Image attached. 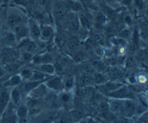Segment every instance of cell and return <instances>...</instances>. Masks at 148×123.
<instances>
[{
  "mask_svg": "<svg viewBox=\"0 0 148 123\" xmlns=\"http://www.w3.org/2000/svg\"><path fill=\"white\" fill-rule=\"evenodd\" d=\"M26 21L27 20H25V15L23 14L21 10H19L15 8L9 10L7 14L6 22L10 28L13 29L17 25L20 24V23Z\"/></svg>",
  "mask_w": 148,
  "mask_h": 123,
  "instance_id": "cell-1",
  "label": "cell"
},
{
  "mask_svg": "<svg viewBox=\"0 0 148 123\" xmlns=\"http://www.w3.org/2000/svg\"><path fill=\"white\" fill-rule=\"evenodd\" d=\"M20 58V51L17 48L7 47L1 48L0 51V63L2 64L18 60Z\"/></svg>",
  "mask_w": 148,
  "mask_h": 123,
  "instance_id": "cell-2",
  "label": "cell"
},
{
  "mask_svg": "<svg viewBox=\"0 0 148 123\" xmlns=\"http://www.w3.org/2000/svg\"><path fill=\"white\" fill-rule=\"evenodd\" d=\"M106 95L109 98L118 99H134V93L130 90L128 86L125 85H122L119 89L107 93Z\"/></svg>",
  "mask_w": 148,
  "mask_h": 123,
  "instance_id": "cell-3",
  "label": "cell"
},
{
  "mask_svg": "<svg viewBox=\"0 0 148 123\" xmlns=\"http://www.w3.org/2000/svg\"><path fill=\"white\" fill-rule=\"evenodd\" d=\"M67 10L68 9L65 0H57L55 1L52 7L53 15L58 21H62L64 19Z\"/></svg>",
  "mask_w": 148,
  "mask_h": 123,
  "instance_id": "cell-4",
  "label": "cell"
},
{
  "mask_svg": "<svg viewBox=\"0 0 148 123\" xmlns=\"http://www.w3.org/2000/svg\"><path fill=\"white\" fill-rule=\"evenodd\" d=\"M43 84L48 89V90L52 91V92H56V93H59L63 89H64L63 79L59 76H56L55 75L49 78L47 80L45 81Z\"/></svg>",
  "mask_w": 148,
  "mask_h": 123,
  "instance_id": "cell-5",
  "label": "cell"
},
{
  "mask_svg": "<svg viewBox=\"0 0 148 123\" xmlns=\"http://www.w3.org/2000/svg\"><path fill=\"white\" fill-rule=\"evenodd\" d=\"M27 25L28 28L29 37L35 41L38 40L40 33V24L38 21L34 18H29L27 20Z\"/></svg>",
  "mask_w": 148,
  "mask_h": 123,
  "instance_id": "cell-6",
  "label": "cell"
},
{
  "mask_svg": "<svg viewBox=\"0 0 148 123\" xmlns=\"http://www.w3.org/2000/svg\"><path fill=\"white\" fill-rule=\"evenodd\" d=\"M16 48L20 51L29 52L34 54L35 52L37 50L38 46L36 44L35 40H33L30 37H26L19 41Z\"/></svg>",
  "mask_w": 148,
  "mask_h": 123,
  "instance_id": "cell-7",
  "label": "cell"
},
{
  "mask_svg": "<svg viewBox=\"0 0 148 123\" xmlns=\"http://www.w3.org/2000/svg\"><path fill=\"white\" fill-rule=\"evenodd\" d=\"M121 114L126 118H132L137 114V104L133 99H124Z\"/></svg>",
  "mask_w": 148,
  "mask_h": 123,
  "instance_id": "cell-8",
  "label": "cell"
},
{
  "mask_svg": "<svg viewBox=\"0 0 148 123\" xmlns=\"http://www.w3.org/2000/svg\"><path fill=\"white\" fill-rule=\"evenodd\" d=\"M55 33H55L54 28L51 24H45L40 25V37L38 40H41L45 43H49L53 40Z\"/></svg>",
  "mask_w": 148,
  "mask_h": 123,
  "instance_id": "cell-9",
  "label": "cell"
},
{
  "mask_svg": "<svg viewBox=\"0 0 148 123\" xmlns=\"http://www.w3.org/2000/svg\"><path fill=\"white\" fill-rule=\"evenodd\" d=\"M13 33H14L16 39H17V43L19 41H20L21 40H23V39L26 38V37H29L27 21L20 23V24H18L15 27H14L13 28Z\"/></svg>",
  "mask_w": 148,
  "mask_h": 123,
  "instance_id": "cell-10",
  "label": "cell"
},
{
  "mask_svg": "<svg viewBox=\"0 0 148 123\" xmlns=\"http://www.w3.org/2000/svg\"><path fill=\"white\" fill-rule=\"evenodd\" d=\"M43 83L39 85L36 88H35L32 91H30L29 93L27 94V96H28V97L30 98V99H40L41 97L46 96L48 89L46 87Z\"/></svg>",
  "mask_w": 148,
  "mask_h": 123,
  "instance_id": "cell-11",
  "label": "cell"
},
{
  "mask_svg": "<svg viewBox=\"0 0 148 123\" xmlns=\"http://www.w3.org/2000/svg\"><path fill=\"white\" fill-rule=\"evenodd\" d=\"M16 107V115L18 119V122H25L27 120L28 116V107L27 104L20 102Z\"/></svg>",
  "mask_w": 148,
  "mask_h": 123,
  "instance_id": "cell-12",
  "label": "cell"
},
{
  "mask_svg": "<svg viewBox=\"0 0 148 123\" xmlns=\"http://www.w3.org/2000/svg\"><path fill=\"white\" fill-rule=\"evenodd\" d=\"M124 99H118L110 98L109 101L108 102V106L111 112L114 114L121 113L123 105H124Z\"/></svg>",
  "mask_w": 148,
  "mask_h": 123,
  "instance_id": "cell-13",
  "label": "cell"
},
{
  "mask_svg": "<svg viewBox=\"0 0 148 123\" xmlns=\"http://www.w3.org/2000/svg\"><path fill=\"white\" fill-rule=\"evenodd\" d=\"M53 56L51 53L48 52L38 54L37 56H33L32 59V62L34 64H41V63H52L53 61Z\"/></svg>",
  "mask_w": 148,
  "mask_h": 123,
  "instance_id": "cell-14",
  "label": "cell"
},
{
  "mask_svg": "<svg viewBox=\"0 0 148 123\" xmlns=\"http://www.w3.org/2000/svg\"><path fill=\"white\" fill-rule=\"evenodd\" d=\"M10 102V92L7 89H3L0 92V117Z\"/></svg>",
  "mask_w": 148,
  "mask_h": 123,
  "instance_id": "cell-15",
  "label": "cell"
},
{
  "mask_svg": "<svg viewBox=\"0 0 148 123\" xmlns=\"http://www.w3.org/2000/svg\"><path fill=\"white\" fill-rule=\"evenodd\" d=\"M10 102L14 105L17 106L21 102L22 100V89L20 86H14L10 92Z\"/></svg>",
  "mask_w": 148,
  "mask_h": 123,
  "instance_id": "cell-16",
  "label": "cell"
},
{
  "mask_svg": "<svg viewBox=\"0 0 148 123\" xmlns=\"http://www.w3.org/2000/svg\"><path fill=\"white\" fill-rule=\"evenodd\" d=\"M122 85L124 84L120 83V82H116V81H109V82H106L105 83L99 85V86H101L102 87L103 90V93H105V94H106L107 93H109V92H111L113 91H115L116 89H119Z\"/></svg>",
  "mask_w": 148,
  "mask_h": 123,
  "instance_id": "cell-17",
  "label": "cell"
},
{
  "mask_svg": "<svg viewBox=\"0 0 148 123\" xmlns=\"http://www.w3.org/2000/svg\"><path fill=\"white\" fill-rule=\"evenodd\" d=\"M37 66L38 68L35 69L43 72L45 74L49 75V76H54L56 74V69H55L54 65L52 63H41V64H38Z\"/></svg>",
  "mask_w": 148,
  "mask_h": 123,
  "instance_id": "cell-18",
  "label": "cell"
},
{
  "mask_svg": "<svg viewBox=\"0 0 148 123\" xmlns=\"http://www.w3.org/2000/svg\"><path fill=\"white\" fill-rule=\"evenodd\" d=\"M78 22L79 24L85 30H90L92 27V21L88 14L83 11L78 13Z\"/></svg>",
  "mask_w": 148,
  "mask_h": 123,
  "instance_id": "cell-19",
  "label": "cell"
},
{
  "mask_svg": "<svg viewBox=\"0 0 148 123\" xmlns=\"http://www.w3.org/2000/svg\"><path fill=\"white\" fill-rule=\"evenodd\" d=\"M23 82L21 77H20L19 73L13 74L12 76H10L9 79H7L5 82H4V86L5 88L9 87H14V86H20L21 83Z\"/></svg>",
  "mask_w": 148,
  "mask_h": 123,
  "instance_id": "cell-20",
  "label": "cell"
},
{
  "mask_svg": "<svg viewBox=\"0 0 148 123\" xmlns=\"http://www.w3.org/2000/svg\"><path fill=\"white\" fill-rule=\"evenodd\" d=\"M68 10L75 13H79L83 11L84 7L79 0H65Z\"/></svg>",
  "mask_w": 148,
  "mask_h": 123,
  "instance_id": "cell-21",
  "label": "cell"
},
{
  "mask_svg": "<svg viewBox=\"0 0 148 123\" xmlns=\"http://www.w3.org/2000/svg\"><path fill=\"white\" fill-rule=\"evenodd\" d=\"M3 43L7 47H16L17 44V40L14 36L13 32H7L3 35Z\"/></svg>",
  "mask_w": 148,
  "mask_h": 123,
  "instance_id": "cell-22",
  "label": "cell"
},
{
  "mask_svg": "<svg viewBox=\"0 0 148 123\" xmlns=\"http://www.w3.org/2000/svg\"><path fill=\"white\" fill-rule=\"evenodd\" d=\"M92 22L96 25L103 26L107 22V16L103 12H95L92 17Z\"/></svg>",
  "mask_w": 148,
  "mask_h": 123,
  "instance_id": "cell-23",
  "label": "cell"
},
{
  "mask_svg": "<svg viewBox=\"0 0 148 123\" xmlns=\"http://www.w3.org/2000/svg\"><path fill=\"white\" fill-rule=\"evenodd\" d=\"M21 67V64L19 63L18 60L11 62V63L3 64V68L6 73H14L18 71V69Z\"/></svg>",
  "mask_w": 148,
  "mask_h": 123,
  "instance_id": "cell-24",
  "label": "cell"
},
{
  "mask_svg": "<svg viewBox=\"0 0 148 123\" xmlns=\"http://www.w3.org/2000/svg\"><path fill=\"white\" fill-rule=\"evenodd\" d=\"M44 82H41V81H26L25 84L23 85V89L22 90L25 92V93L27 94V93L32 91L33 89H34L35 88H36L37 86H38L39 85L43 84Z\"/></svg>",
  "mask_w": 148,
  "mask_h": 123,
  "instance_id": "cell-25",
  "label": "cell"
},
{
  "mask_svg": "<svg viewBox=\"0 0 148 123\" xmlns=\"http://www.w3.org/2000/svg\"><path fill=\"white\" fill-rule=\"evenodd\" d=\"M59 99L61 103L63 105H67L71 102L72 99V94L71 90H63L59 92Z\"/></svg>",
  "mask_w": 148,
  "mask_h": 123,
  "instance_id": "cell-26",
  "label": "cell"
},
{
  "mask_svg": "<svg viewBox=\"0 0 148 123\" xmlns=\"http://www.w3.org/2000/svg\"><path fill=\"white\" fill-rule=\"evenodd\" d=\"M94 94V90L91 86H82L79 92V96L84 99H90Z\"/></svg>",
  "mask_w": 148,
  "mask_h": 123,
  "instance_id": "cell-27",
  "label": "cell"
},
{
  "mask_svg": "<svg viewBox=\"0 0 148 123\" xmlns=\"http://www.w3.org/2000/svg\"><path fill=\"white\" fill-rule=\"evenodd\" d=\"M79 83L81 87H82V86H92V84H94L92 76L90 74L82 73V74L81 75L80 78H79Z\"/></svg>",
  "mask_w": 148,
  "mask_h": 123,
  "instance_id": "cell-28",
  "label": "cell"
},
{
  "mask_svg": "<svg viewBox=\"0 0 148 123\" xmlns=\"http://www.w3.org/2000/svg\"><path fill=\"white\" fill-rule=\"evenodd\" d=\"M54 40L55 45L59 48H62L66 45L67 38L62 33H55L54 37L53 39Z\"/></svg>",
  "mask_w": 148,
  "mask_h": 123,
  "instance_id": "cell-29",
  "label": "cell"
},
{
  "mask_svg": "<svg viewBox=\"0 0 148 123\" xmlns=\"http://www.w3.org/2000/svg\"><path fill=\"white\" fill-rule=\"evenodd\" d=\"M51 76H49V75L45 74V73H43V72L40 71L36 70V69H33V74H32V76H31V78L30 79V80L41 81V82H45V81L47 80L49 78H50Z\"/></svg>",
  "mask_w": 148,
  "mask_h": 123,
  "instance_id": "cell-30",
  "label": "cell"
},
{
  "mask_svg": "<svg viewBox=\"0 0 148 123\" xmlns=\"http://www.w3.org/2000/svg\"><path fill=\"white\" fill-rule=\"evenodd\" d=\"M79 44H80L79 39L77 37H70L66 42V46L71 51H76L79 47Z\"/></svg>",
  "mask_w": 148,
  "mask_h": 123,
  "instance_id": "cell-31",
  "label": "cell"
},
{
  "mask_svg": "<svg viewBox=\"0 0 148 123\" xmlns=\"http://www.w3.org/2000/svg\"><path fill=\"white\" fill-rule=\"evenodd\" d=\"M33 69H30V68H25V69H21L20 73H18L20 74V77H21L22 80L23 81H28L30 80V79L31 78L32 74H33Z\"/></svg>",
  "mask_w": 148,
  "mask_h": 123,
  "instance_id": "cell-32",
  "label": "cell"
},
{
  "mask_svg": "<svg viewBox=\"0 0 148 123\" xmlns=\"http://www.w3.org/2000/svg\"><path fill=\"white\" fill-rule=\"evenodd\" d=\"M92 79H93L94 84L101 85L106 82L105 76H104L102 74V73H101V72H97V73L96 72H94L92 74Z\"/></svg>",
  "mask_w": 148,
  "mask_h": 123,
  "instance_id": "cell-33",
  "label": "cell"
},
{
  "mask_svg": "<svg viewBox=\"0 0 148 123\" xmlns=\"http://www.w3.org/2000/svg\"><path fill=\"white\" fill-rule=\"evenodd\" d=\"M133 5L139 11H143L145 9L146 1L145 0H134Z\"/></svg>",
  "mask_w": 148,
  "mask_h": 123,
  "instance_id": "cell-34",
  "label": "cell"
},
{
  "mask_svg": "<svg viewBox=\"0 0 148 123\" xmlns=\"http://www.w3.org/2000/svg\"><path fill=\"white\" fill-rule=\"evenodd\" d=\"M132 35V33L131 30H130L129 28H124L120 32L119 35L121 38L124 39V40H128V39L131 38Z\"/></svg>",
  "mask_w": 148,
  "mask_h": 123,
  "instance_id": "cell-35",
  "label": "cell"
},
{
  "mask_svg": "<svg viewBox=\"0 0 148 123\" xmlns=\"http://www.w3.org/2000/svg\"><path fill=\"white\" fill-rule=\"evenodd\" d=\"M64 82V88L66 89V90H72L75 85V79L73 77H69L66 80L63 81Z\"/></svg>",
  "mask_w": 148,
  "mask_h": 123,
  "instance_id": "cell-36",
  "label": "cell"
},
{
  "mask_svg": "<svg viewBox=\"0 0 148 123\" xmlns=\"http://www.w3.org/2000/svg\"><path fill=\"white\" fill-rule=\"evenodd\" d=\"M135 79H136V82H137L139 84L145 85L147 84V76L145 73H139V74L136 76Z\"/></svg>",
  "mask_w": 148,
  "mask_h": 123,
  "instance_id": "cell-37",
  "label": "cell"
},
{
  "mask_svg": "<svg viewBox=\"0 0 148 123\" xmlns=\"http://www.w3.org/2000/svg\"><path fill=\"white\" fill-rule=\"evenodd\" d=\"M95 69L93 66H90L89 64H85L82 66V73H86V74H90L92 75V73L95 72Z\"/></svg>",
  "mask_w": 148,
  "mask_h": 123,
  "instance_id": "cell-38",
  "label": "cell"
},
{
  "mask_svg": "<svg viewBox=\"0 0 148 123\" xmlns=\"http://www.w3.org/2000/svg\"><path fill=\"white\" fill-rule=\"evenodd\" d=\"M93 68L95 69V70H97L98 72H101L102 73L103 71L105 69V66H104V64L102 63V62H95L93 65Z\"/></svg>",
  "mask_w": 148,
  "mask_h": 123,
  "instance_id": "cell-39",
  "label": "cell"
},
{
  "mask_svg": "<svg viewBox=\"0 0 148 123\" xmlns=\"http://www.w3.org/2000/svg\"><path fill=\"white\" fill-rule=\"evenodd\" d=\"M84 58V55L83 53H82V52H77L76 53H75V58H74V59H75V61L77 62H80L82 61V60H83Z\"/></svg>",
  "mask_w": 148,
  "mask_h": 123,
  "instance_id": "cell-40",
  "label": "cell"
},
{
  "mask_svg": "<svg viewBox=\"0 0 148 123\" xmlns=\"http://www.w3.org/2000/svg\"><path fill=\"white\" fill-rule=\"evenodd\" d=\"M139 121L141 122H147V111L143 112L140 115L139 118Z\"/></svg>",
  "mask_w": 148,
  "mask_h": 123,
  "instance_id": "cell-41",
  "label": "cell"
},
{
  "mask_svg": "<svg viewBox=\"0 0 148 123\" xmlns=\"http://www.w3.org/2000/svg\"><path fill=\"white\" fill-rule=\"evenodd\" d=\"M133 1H134V0H122L121 4L127 7H130L132 5H133Z\"/></svg>",
  "mask_w": 148,
  "mask_h": 123,
  "instance_id": "cell-42",
  "label": "cell"
},
{
  "mask_svg": "<svg viewBox=\"0 0 148 123\" xmlns=\"http://www.w3.org/2000/svg\"><path fill=\"white\" fill-rule=\"evenodd\" d=\"M12 1L14 4L20 6H25L26 4H27L25 0H12Z\"/></svg>",
  "mask_w": 148,
  "mask_h": 123,
  "instance_id": "cell-43",
  "label": "cell"
},
{
  "mask_svg": "<svg viewBox=\"0 0 148 123\" xmlns=\"http://www.w3.org/2000/svg\"><path fill=\"white\" fill-rule=\"evenodd\" d=\"M81 2V4H82L84 7H87V6H90L92 2V0H79Z\"/></svg>",
  "mask_w": 148,
  "mask_h": 123,
  "instance_id": "cell-44",
  "label": "cell"
},
{
  "mask_svg": "<svg viewBox=\"0 0 148 123\" xmlns=\"http://www.w3.org/2000/svg\"><path fill=\"white\" fill-rule=\"evenodd\" d=\"M107 1V4H109V6L111 5V4H121V2L122 0H106Z\"/></svg>",
  "mask_w": 148,
  "mask_h": 123,
  "instance_id": "cell-45",
  "label": "cell"
},
{
  "mask_svg": "<svg viewBox=\"0 0 148 123\" xmlns=\"http://www.w3.org/2000/svg\"><path fill=\"white\" fill-rule=\"evenodd\" d=\"M5 73H6V72H5V71H4L3 66H0V79H2V78L4 77V75H5Z\"/></svg>",
  "mask_w": 148,
  "mask_h": 123,
  "instance_id": "cell-46",
  "label": "cell"
},
{
  "mask_svg": "<svg viewBox=\"0 0 148 123\" xmlns=\"http://www.w3.org/2000/svg\"><path fill=\"white\" fill-rule=\"evenodd\" d=\"M124 22H125V23H127V24H130L132 23V19L131 17H130V16H126L125 18H124Z\"/></svg>",
  "mask_w": 148,
  "mask_h": 123,
  "instance_id": "cell-47",
  "label": "cell"
},
{
  "mask_svg": "<svg viewBox=\"0 0 148 123\" xmlns=\"http://www.w3.org/2000/svg\"><path fill=\"white\" fill-rule=\"evenodd\" d=\"M1 33V23H0V34Z\"/></svg>",
  "mask_w": 148,
  "mask_h": 123,
  "instance_id": "cell-48",
  "label": "cell"
},
{
  "mask_svg": "<svg viewBox=\"0 0 148 123\" xmlns=\"http://www.w3.org/2000/svg\"><path fill=\"white\" fill-rule=\"evenodd\" d=\"M1 3H3L2 0H0V5H1Z\"/></svg>",
  "mask_w": 148,
  "mask_h": 123,
  "instance_id": "cell-49",
  "label": "cell"
}]
</instances>
